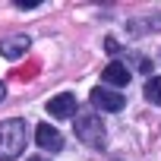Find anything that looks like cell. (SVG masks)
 <instances>
[{"label":"cell","instance_id":"1","mask_svg":"<svg viewBox=\"0 0 161 161\" xmlns=\"http://www.w3.org/2000/svg\"><path fill=\"white\" fill-rule=\"evenodd\" d=\"M25 139H29L25 120H3L0 123V161L19 158L25 148Z\"/></svg>","mask_w":161,"mask_h":161},{"label":"cell","instance_id":"2","mask_svg":"<svg viewBox=\"0 0 161 161\" xmlns=\"http://www.w3.org/2000/svg\"><path fill=\"white\" fill-rule=\"evenodd\" d=\"M76 136L86 145H92V148H104L108 145V130H104V123L95 114H79L76 117Z\"/></svg>","mask_w":161,"mask_h":161},{"label":"cell","instance_id":"3","mask_svg":"<svg viewBox=\"0 0 161 161\" xmlns=\"http://www.w3.org/2000/svg\"><path fill=\"white\" fill-rule=\"evenodd\" d=\"M92 104H95V108H101V111L117 114V111H123V108H126V98H123L120 92H111L108 86H98V89H92Z\"/></svg>","mask_w":161,"mask_h":161},{"label":"cell","instance_id":"4","mask_svg":"<svg viewBox=\"0 0 161 161\" xmlns=\"http://www.w3.org/2000/svg\"><path fill=\"white\" fill-rule=\"evenodd\" d=\"M76 98L69 95V92H63V95H54L51 101H47V114L51 117H60V120H66V117H76Z\"/></svg>","mask_w":161,"mask_h":161},{"label":"cell","instance_id":"5","mask_svg":"<svg viewBox=\"0 0 161 161\" xmlns=\"http://www.w3.org/2000/svg\"><path fill=\"white\" fill-rule=\"evenodd\" d=\"M35 142H38L44 152H60V148H63V136H60L54 126H47V123H38V126H35Z\"/></svg>","mask_w":161,"mask_h":161},{"label":"cell","instance_id":"6","mask_svg":"<svg viewBox=\"0 0 161 161\" xmlns=\"http://www.w3.org/2000/svg\"><path fill=\"white\" fill-rule=\"evenodd\" d=\"M29 47H32L29 35H10V38H3V41H0V54H3V57H10V60L22 57Z\"/></svg>","mask_w":161,"mask_h":161},{"label":"cell","instance_id":"7","mask_svg":"<svg viewBox=\"0 0 161 161\" xmlns=\"http://www.w3.org/2000/svg\"><path fill=\"white\" fill-rule=\"evenodd\" d=\"M101 79H104L108 86H117V89H120V86H126V82H130V69H126L123 63H117V60H114V63H108V66H104Z\"/></svg>","mask_w":161,"mask_h":161},{"label":"cell","instance_id":"8","mask_svg":"<svg viewBox=\"0 0 161 161\" xmlns=\"http://www.w3.org/2000/svg\"><path fill=\"white\" fill-rule=\"evenodd\" d=\"M145 98L152 104H161V76H152L148 82H145Z\"/></svg>","mask_w":161,"mask_h":161},{"label":"cell","instance_id":"9","mask_svg":"<svg viewBox=\"0 0 161 161\" xmlns=\"http://www.w3.org/2000/svg\"><path fill=\"white\" fill-rule=\"evenodd\" d=\"M19 7H22V10H35V7H38V0H19Z\"/></svg>","mask_w":161,"mask_h":161},{"label":"cell","instance_id":"10","mask_svg":"<svg viewBox=\"0 0 161 161\" xmlns=\"http://www.w3.org/2000/svg\"><path fill=\"white\" fill-rule=\"evenodd\" d=\"M104 44H108V51H111V54H117V51H120V44H117V41H114V38H108V41H104Z\"/></svg>","mask_w":161,"mask_h":161},{"label":"cell","instance_id":"11","mask_svg":"<svg viewBox=\"0 0 161 161\" xmlns=\"http://www.w3.org/2000/svg\"><path fill=\"white\" fill-rule=\"evenodd\" d=\"M3 98H7V86H3V82H0V101H3Z\"/></svg>","mask_w":161,"mask_h":161},{"label":"cell","instance_id":"12","mask_svg":"<svg viewBox=\"0 0 161 161\" xmlns=\"http://www.w3.org/2000/svg\"><path fill=\"white\" fill-rule=\"evenodd\" d=\"M29 161H44V158H29Z\"/></svg>","mask_w":161,"mask_h":161}]
</instances>
